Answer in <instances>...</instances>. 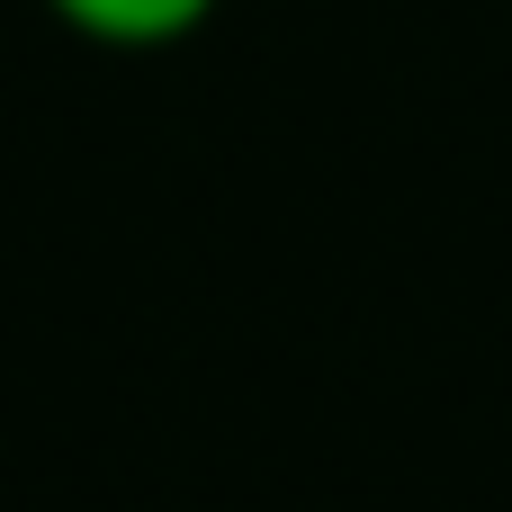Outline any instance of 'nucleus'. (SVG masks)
Returning <instances> with one entry per match:
<instances>
[{
    "label": "nucleus",
    "mask_w": 512,
    "mask_h": 512,
    "mask_svg": "<svg viewBox=\"0 0 512 512\" xmlns=\"http://www.w3.org/2000/svg\"><path fill=\"white\" fill-rule=\"evenodd\" d=\"M72 36H90V45H117V54H153V45H180V36H198L225 0H45Z\"/></svg>",
    "instance_id": "nucleus-1"
}]
</instances>
